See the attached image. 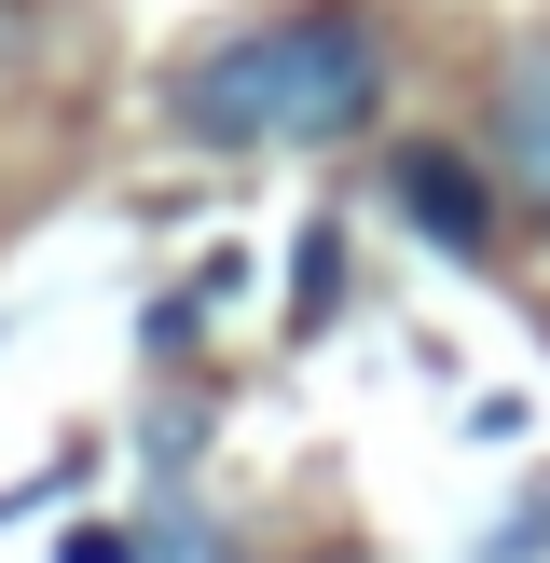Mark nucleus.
I'll return each mask as SVG.
<instances>
[{"label":"nucleus","instance_id":"7","mask_svg":"<svg viewBox=\"0 0 550 563\" xmlns=\"http://www.w3.org/2000/svg\"><path fill=\"white\" fill-rule=\"evenodd\" d=\"M482 563H550V495H522V509L482 537Z\"/></svg>","mask_w":550,"mask_h":563},{"label":"nucleus","instance_id":"1","mask_svg":"<svg viewBox=\"0 0 550 563\" xmlns=\"http://www.w3.org/2000/svg\"><path fill=\"white\" fill-rule=\"evenodd\" d=\"M152 110L193 152H330L385 110V14L372 0H289V14L207 27L152 82Z\"/></svg>","mask_w":550,"mask_h":563},{"label":"nucleus","instance_id":"2","mask_svg":"<svg viewBox=\"0 0 550 563\" xmlns=\"http://www.w3.org/2000/svg\"><path fill=\"white\" fill-rule=\"evenodd\" d=\"M385 220L427 234L440 262H495V247H509V192H495V165L454 152V137H399V152H385Z\"/></svg>","mask_w":550,"mask_h":563},{"label":"nucleus","instance_id":"4","mask_svg":"<svg viewBox=\"0 0 550 563\" xmlns=\"http://www.w3.org/2000/svg\"><path fill=\"white\" fill-rule=\"evenodd\" d=\"M138 563H234V550H220V522L193 509V495H165V509L138 522Z\"/></svg>","mask_w":550,"mask_h":563},{"label":"nucleus","instance_id":"5","mask_svg":"<svg viewBox=\"0 0 550 563\" xmlns=\"http://www.w3.org/2000/svg\"><path fill=\"white\" fill-rule=\"evenodd\" d=\"M138 454H152V482H179V467L207 454V399H165L152 427H138Z\"/></svg>","mask_w":550,"mask_h":563},{"label":"nucleus","instance_id":"8","mask_svg":"<svg viewBox=\"0 0 550 563\" xmlns=\"http://www.w3.org/2000/svg\"><path fill=\"white\" fill-rule=\"evenodd\" d=\"M330 302H344V247L302 234V317H330Z\"/></svg>","mask_w":550,"mask_h":563},{"label":"nucleus","instance_id":"6","mask_svg":"<svg viewBox=\"0 0 550 563\" xmlns=\"http://www.w3.org/2000/svg\"><path fill=\"white\" fill-rule=\"evenodd\" d=\"M207 289H220V275H207ZM207 289H165V302H152V317H138V344H152V357H179V344H193V330H207Z\"/></svg>","mask_w":550,"mask_h":563},{"label":"nucleus","instance_id":"3","mask_svg":"<svg viewBox=\"0 0 550 563\" xmlns=\"http://www.w3.org/2000/svg\"><path fill=\"white\" fill-rule=\"evenodd\" d=\"M482 165L495 192H509L522 234H550V27H522L509 55H495V124H482Z\"/></svg>","mask_w":550,"mask_h":563},{"label":"nucleus","instance_id":"9","mask_svg":"<svg viewBox=\"0 0 550 563\" xmlns=\"http://www.w3.org/2000/svg\"><path fill=\"white\" fill-rule=\"evenodd\" d=\"M69 563H138V550L124 537H69Z\"/></svg>","mask_w":550,"mask_h":563}]
</instances>
